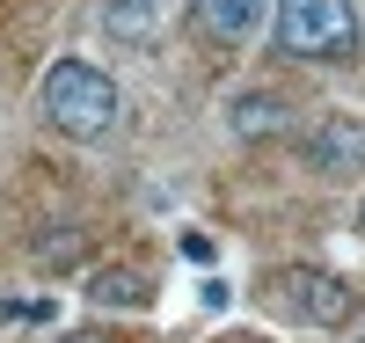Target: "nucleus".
<instances>
[{"label":"nucleus","mask_w":365,"mask_h":343,"mask_svg":"<svg viewBox=\"0 0 365 343\" xmlns=\"http://www.w3.org/2000/svg\"><path fill=\"white\" fill-rule=\"evenodd\" d=\"M117 110H125L117 81H110L103 66H88V58H58V66L44 73V117H51L66 139H103V132H117Z\"/></svg>","instance_id":"obj_1"},{"label":"nucleus","mask_w":365,"mask_h":343,"mask_svg":"<svg viewBox=\"0 0 365 343\" xmlns=\"http://www.w3.org/2000/svg\"><path fill=\"white\" fill-rule=\"evenodd\" d=\"M278 44L292 58H344L358 44L351 0H278Z\"/></svg>","instance_id":"obj_2"},{"label":"nucleus","mask_w":365,"mask_h":343,"mask_svg":"<svg viewBox=\"0 0 365 343\" xmlns=\"http://www.w3.org/2000/svg\"><path fill=\"white\" fill-rule=\"evenodd\" d=\"M270 292H278L299 322H314V329H344L358 314V285H344V277H329V270H307V263H292L270 277Z\"/></svg>","instance_id":"obj_3"},{"label":"nucleus","mask_w":365,"mask_h":343,"mask_svg":"<svg viewBox=\"0 0 365 343\" xmlns=\"http://www.w3.org/2000/svg\"><path fill=\"white\" fill-rule=\"evenodd\" d=\"M299 153H307V168H322V175L365 168V117H358V110H329L314 132L299 139Z\"/></svg>","instance_id":"obj_4"},{"label":"nucleus","mask_w":365,"mask_h":343,"mask_svg":"<svg viewBox=\"0 0 365 343\" xmlns=\"http://www.w3.org/2000/svg\"><path fill=\"white\" fill-rule=\"evenodd\" d=\"M103 29L117 44H154L168 29V0H103Z\"/></svg>","instance_id":"obj_5"},{"label":"nucleus","mask_w":365,"mask_h":343,"mask_svg":"<svg viewBox=\"0 0 365 343\" xmlns=\"http://www.w3.org/2000/svg\"><path fill=\"white\" fill-rule=\"evenodd\" d=\"M263 22V0H197V29L212 44H249Z\"/></svg>","instance_id":"obj_6"},{"label":"nucleus","mask_w":365,"mask_h":343,"mask_svg":"<svg viewBox=\"0 0 365 343\" xmlns=\"http://www.w3.org/2000/svg\"><path fill=\"white\" fill-rule=\"evenodd\" d=\"M227 124H234V139H270V132H285V124H292V103L270 96V88H256V96H241V103L227 110Z\"/></svg>","instance_id":"obj_7"},{"label":"nucleus","mask_w":365,"mask_h":343,"mask_svg":"<svg viewBox=\"0 0 365 343\" xmlns=\"http://www.w3.org/2000/svg\"><path fill=\"white\" fill-rule=\"evenodd\" d=\"M88 300H96V307H132V314H139V307L154 300V285H146L139 270H96V277H88Z\"/></svg>","instance_id":"obj_8"},{"label":"nucleus","mask_w":365,"mask_h":343,"mask_svg":"<svg viewBox=\"0 0 365 343\" xmlns=\"http://www.w3.org/2000/svg\"><path fill=\"white\" fill-rule=\"evenodd\" d=\"M81 256H88V234H81V227L37 234V263H81Z\"/></svg>","instance_id":"obj_9"},{"label":"nucleus","mask_w":365,"mask_h":343,"mask_svg":"<svg viewBox=\"0 0 365 343\" xmlns=\"http://www.w3.org/2000/svg\"><path fill=\"white\" fill-rule=\"evenodd\" d=\"M182 256H190V263H212V234H182Z\"/></svg>","instance_id":"obj_10"},{"label":"nucleus","mask_w":365,"mask_h":343,"mask_svg":"<svg viewBox=\"0 0 365 343\" xmlns=\"http://www.w3.org/2000/svg\"><path fill=\"white\" fill-rule=\"evenodd\" d=\"M58 343H110V336H58Z\"/></svg>","instance_id":"obj_11"},{"label":"nucleus","mask_w":365,"mask_h":343,"mask_svg":"<svg viewBox=\"0 0 365 343\" xmlns=\"http://www.w3.org/2000/svg\"><path fill=\"white\" fill-rule=\"evenodd\" d=\"M358 227H365V205H358Z\"/></svg>","instance_id":"obj_12"},{"label":"nucleus","mask_w":365,"mask_h":343,"mask_svg":"<svg viewBox=\"0 0 365 343\" xmlns=\"http://www.w3.org/2000/svg\"><path fill=\"white\" fill-rule=\"evenodd\" d=\"M358 343H365V336H358Z\"/></svg>","instance_id":"obj_13"}]
</instances>
